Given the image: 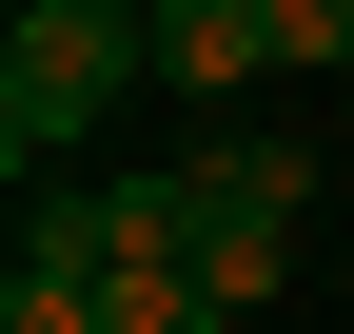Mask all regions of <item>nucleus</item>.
<instances>
[{
  "label": "nucleus",
  "instance_id": "nucleus-3",
  "mask_svg": "<svg viewBox=\"0 0 354 334\" xmlns=\"http://www.w3.org/2000/svg\"><path fill=\"white\" fill-rule=\"evenodd\" d=\"M256 59H276V0H158V79L216 99V79H256Z\"/></svg>",
  "mask_w": 354,
  "mask_h": 334
},
{
  "label": "nucleus",
  "instance_id": "nucleus-6",
  "mask_svg": "<svg viewBox=\"0 0 354 334\" xmlns=\"http://www.w3.org/2000/svg\"><path fill=\"white\" fill-rule=\"evenodd\" d=\"M276 59H354V0H276Z\"/></svg>",
  "mask_w": 354,
  "mask_h": 334
},
{
  "label": "nucleus",
  "instance_id": "nucleus-2",
  "mask_svg": "<svg viewBox=\"0 0 354 334\" xmlns=\"http://www.w3.org/2000/svg\"><path fill=\"white\" fill-rule=\"evenodd\" d=\"M295 197H315V157H295V138H216V157H177V256H197L216 315H256V295L295 275Z\"/></svg>",
  "mask_w": 354,
  "mask_h": 334
},
{
  "label": "nucleus",
  "instance_id": "nucleus-4",
  "mask_svg": "<svg viewBox=\"0 0 354 334\" xmlns=\"http://www.w3.org/2000/svg\"><path fill=\"white\" fill-rule=\"evenodd\" d=\"M99 334H236L197 295V256H158V275H99Z\"/></svg>",
  "mask_w": 354,
  "mask_h": 334
},
{
  "label": "nucleus",
  "instance_id": "nucleus-5",
  "mask_svg": "<svg viewBox=\"0 0 354 334\" xmlns=\"http://www.w3.org/2000/svg\"><path fill=\"white\" fill-rule=\"evenodd\" d=\"M0 334H99V275H39L20 256V275H0Z\"/></svg>",
  "mask_w": 354,
  "mask_h": 334
},
{
  "label": "nucleus",
  "instance_id": "nucleus-1",
  "mask_svg": "<svg viewBox=\"0 0 354 334\" xmlns=\"http://www.w3.org/2000/svg\"><path fill=\"white\" fill-rule=\"evenodd\" d=\"M118 79H158V20H118V0H20V39H0V157H79L118 118Z\"/></svg>",
  "mask_w": 354,
  "mask_h": 334
}]
</instances>
